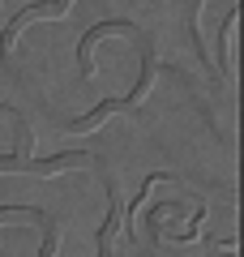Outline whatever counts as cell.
<instances>
[{
	"label": "cell",
	"mask_w": 244,
	"mask_h": 257,
	"mask_svg": "<svg viewBox=\"0 0 244 257\" xmlns=\"http://www.w3.org/2000/svg\"><path fill=\"white\" fill-rule=\"evenodd\" d=\"M189 35H193V43H197V56H201V64L210 69V56H206V47H201V35H197V0H189Z\"/></svg>",
	"instance_id": "cell-1"
}]
</instances>
